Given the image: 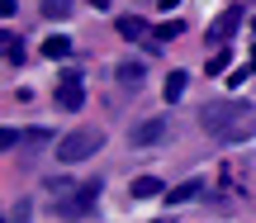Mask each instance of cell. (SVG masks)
Here are the masks:
<instances>
[{"label": "cell", "instance_id": "2e32d148", "mask_svg": "<svg viewBox=\"0 0 256 223\" xmlns=\"http://www.w3.org/2000/svg\"><path fill=\"white\" fill-rule=\"evenodd\" d=\"M43 14L48 19H66L72 14V0H43Z\"/></svg>", "mask_w": 256, "mask_h": 223}, {"label": "cell", "instance_id": "7c38bea8", "mask_svg": "<svg viewBox=\"0 0 256 223\" xmlns=\"http://www.w3.org/2000/svg\"><path fill=\"white\" fill-rule=\"evenodd\" d=\"M228 66H232V52H228V48H218V52L209 57V66H204V72H209V76H223Z\"/></svg>", "mask_w": 256, "mask_h": 223}, {"label": "cell", "instance_id": "e0dca14e", "mask_svg": "<svg viewBox=\"0 0 256 223\" xmlns=\"http://www.w3.org/2000/svg\"><path fill=\"white\" fill-rule=\"evenodd\" d=\"M0 148L14 152V148H19V128H5V133H0Z\"/></svg>", "mask_w": 256, "mask_h": 223}, {"label": "cell", "instance_id": "7a4b0ae2", "mask_svg": "<svg viewBox=\"0 0 256 223\" xmlns=\"http://www.w3.org/2000/svg\"><path fill=\"white\" fill-rule=\"evenodd\" d=\"M104 148V133L100 128H72L66 138H57V162H86V157H95V152Z\"/></svg>", "mask_w": 256, "mask_h": 223}, {"label": "cell", "instance_id": "4fadbf2b", "mask_svg": "<svg viewBox=\"0 0 256 223\" xmlns=\"http://www.w3.org/2000/svg\"><path fill=\"white\" fill-rule=\"evenodd\" d=\"M119 81L138 90V86H142V66H138V62H119Z\"/></svg>", "mask_w": 256, "mask_h": 223}, {"label": "cell", "instance_id": "3957f363", "mask_svg": "<svg viewBox=\"0 0 256 223\" xmlns=\"http://www.w3.org/2000/svg\"><path fill=\"white\" fill-rule=\"evenodd\" d=\"M81 104H86V81H81V72H62V76H57V110L76 114Z\"/></svg>", "mask_w": 256, "mask_h": 223}, {"label": "cell", "instance_id": "52a82bcc", "mask_svg": "<svg viewBox=\"0 0 256 223\" xmlns=\"http://www.w3.org/2000/svg\"><path fill=\"white\" fill-rule=\"evenodd\" d=\"M128 190H133V200H156V195H166V186H162L156 176H138Z\"/></svg>", "mask_w": 256, "mask_h": 223}, {"label": "cell", "instance_id": "30bf717a", "mask_svg": "<svg viewBox=\"0 0 256 223\" xmlns=\"http://www.w3.org/2000/svg\"><path fill=\"white\" fill-rule=\"evenodd\" d=\"M43 57H52V62H57V57H72V38L52 34V38H48V43H43Z\"/></svg>", "mask_w": 256, "mask_h": 223}, {"label": "cell", "instance_id": "ac0fdd59", "mask_svg": "<svg viewBox=\"0 0 256 223\" xmlns=\"http://www.w3.org/2000/svg\"><path fill=\"white\" fill-rule=\"evenodd\" d=\"M10 223H28V209H19V214H10Z\"/></svg>", "mask_w": 256, "mask_h": 223}, {"label": "cell", "instance_id": "277c9868", "mask_svg": "<svg viewBox=\"0 0 256 223\" xmlns=\"http://www.w3.org/2000/svg\"><path fill=\"white\" fill-rule=\"evenodd\" d=\"M166 133H171V119H166V114H152V119L133 124L128 142H133V148H156V142H166Z\"/></svg>", "mask_w": 256, "mask_h": 223}, {"label": "cell", "instance_id": "5b68a950", "mask_svg": "<svg viewBox=\"0 0 256 223\" xmlns=\"http://www.w3.org/2000/svg\"><path fill=\"white\" fill-rule=\"evenodd\" d=\"M238 24H242V5H232V10H223V14L218 19H214V24H209V38H214V43H228V38L232 34H238Z\"/></svg>", "mask_w": 256, "mask_h": 223}, {"label": "cell", "instance_id": "ffe728a7", "mask_svg": "<svg viewBox=\"0 0 256 223\" xmlns=\"http://www.w3.org/2000/svg\"><path fill=\"white\" fill-rule=\"evenodd\" d=\"M152 5H162V10H171V5H176V0H152Z\"/></svg>", "mask_w": 256, "mask_h": 223}, {"label": "cell", "instance_id": "7402d4cb", "mask_svg": "<svg viewBox=\"0 0 256 223\" xmlns=\"http://www.w3.org/2000/svg\"><path fill=\"white\" fill-rule=\"evenodd\" d=\"M156 223H171V218H156Z\"/></svg>", "mask_w": 256, "mask_h": 223}, {"label": "cell", "instance_id": "d6986e66", "mask_svg": "<svg viewBox=\"0 0 256 223\" xmlns=\"http://www.w3.org/2000/svg\"><path fill=\"white\" fill-rule=\"evenodd\" d=\"M110 5H114V0H95V10H110Z\"/></svg>", "mask_w": 256, "mask_h": 223}, {"label": "cell", "instance_id": "8992f818", "mask_svg": "<svg viewBox=\"0 0 256 223\" xmlns=\"http://www.w3.org/2000/svg\"><path fill=\"white\" fill-rule=\"evenodd\" d=\"M218 190H228V195H247V186H242V166L232 157L218 166Z\"/></svg>", "mask_w": 256, "mask_h": 223}, {"label": "cell", "instance_id": "9c48e42d", "mask_svg": "<svg viewBox=\"0 0 256 223\" xmlns=\"http://www.w3.org/2000/svg\"><path fill=\"white\" fill-rule=\"evenodd\" d=\"M200 190H204L200 180H185V186H176V190H166V204H190V200L200 195Z\"/></svg>", "mask_w": 256, "mask_h": 223}, {"label": "cell", "instance_id": "9a60e30c", "mask_svg": "<svg viewBox=\"0 0 256 223\" xmlns=\"http://www.w3.org/2000/svg\"><path fill=\"white\" fill-rule=\"evenodd\" d=\"M5 62H10V66H19V62H24V43H19L14 34H5Z\"/></svg>", "mask_w": 256, "mask_h": 223}, {"label": "cell", "instance_id": "44dd1931", "mask_svg": "<svg viewBox=\"0 0 256 223\" xmlns=\"http://www.w3.org/2000/svg\"><path fill=\"white\" fill-rule=\"evenodd\" d=\"M247 66H252V72H256V43H252V62H247Z\"/></svg>", "mask_w": 256, "mask_h": 223}, {"label": "cell", "instance_id": "5bb4252c", "mask_svg": "<svg viewBox=\"0 0 256 223\" xmlns=\"http://www.w3.org/2000/svg\"><path fill=\"white\" fill-rule=\"evenodd\" d=\"M180 28H185L180 19H171V24H156V28H152V38H156V43H171V38H180Z\"/></svg>", "mask_w": 256, "mask_h": 223}, {"label": "cell", "instance_id": "ba28073f", "mask_svg": "<svg viewBox=\"0 0 256 223\" xmlns=\"http://www.w3.org/2000/svg\"><path fill=\"white\" fill-rule=\"evenodd\" d=\"M114 28H119L124 38H142V34H152V28H147V19H138V14H119V24H114Z\"/></svg>", "mask_w": 256, "mask_h": 223}, {"label": "cell", "instance_id": "6da1fadb", "mask_svg": "<svg viewBox=\"0 0 256 223\" xmlns=\"http://www.w3.org/2000/svg\"><path fill=\"white\" fill-rule=\"evenodd\" d=\"M200 128L218 142H242L256 138V110L247 100H218V104H204L200 110Z\"/></svg>", "mask_w": 256, "mask_h": 223}, {"label": "cell", "instance_id": "8fae6325", "mask_svg": "<svg viewBox=\"0 0 256 223\" xmlns=\"http://www.w3.org/2000/svg\"><path fill=\"white\" fill-rule=\"evenodd\" d=\"M162 95H166V104H176V100H180V95H185V72H171V76H166Z\"/></svg>", "mask_w": 256, "mask_h": 223}]
</instances>
